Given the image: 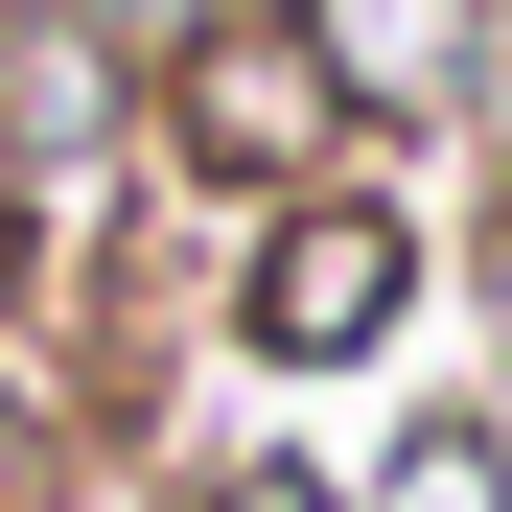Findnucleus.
Masks as SVG:
<instances>
[{
    "mask_svg": "<svg viewBox=\"0 0 512 512\" xmlns=\"http://www.w3.org/2000/svg\"><path fill=\"white\" fill-rule=\"evenodd\" d=\"M280 24L326 47V94H350L373 163H443L466 94H489V0H280Z\"/></svg>",
    "mask_w": 512,
    "mask_h": 512,
    "instance_id": "4",
    "label": "nucleus"
},
{
    "mask_svg": "<svg viewBox=\"0 0 512 512\" xmlns=\"http://www.w3.org/2000/svg\"><path fill=\"white\" fill-rule=\"evenodd\" d=\"M117 24H140V210L233 233V210L326 187V163H373L350 94H326V47L280 24V0H117Z\"/></svg>",
    "mask_w": 512,
    "mask_h": 512,
    "instance_id": "2",
    "label": "nucleus"
},
{
    "mask_svg": "<svg viewBox=\"0 0 512 512\" xmlns=\"http://www.w3.org/2000/svg\"><path fill=\"white\" fill-rule=\"evenodd\" d=\"M0 210L140 233V24L117 0H0Z\"/></svg>",
    "mask_w": 512,
    "mask_h": 512,
    "instance_id": "3",
    "label": "nucleus"
},
{
    "mask_svg": "<svg viewBox=\"0 0 512 512\" xmlns=\"http://www.w3.org/2000/svg\"><path fill=\"white\" fill-rule=\"evenodd\" d=\"M70 512H94V489H70Z\"/></svg>",
    "mask_w": 512,
    "mask_h": 512,
    "instance_id": "8",
    "label": "nucleus"
},
{
    "mask_svg": "<svg viewBox=\"0 0 512 512\" xmlns=\"http://www.w3.org/2000/svg\"><path fill=\"white\" fill-rule=\"evenodd\" d=\"M350 512H512V396H396Z\"/></svg>",
    "mask_w": 512,
    "mask_h": 512,
    "instance_id": "5",
    "label": "nucleus"
},
{
    "mask_svg": "<svg viewBox=\"0 0 512 512\" xmlns=\"http://www.w3.org/2000/svg\"><path fill=\"white\" fill-rule=\"evenodd\" d=\"M419 303H443V187H419V163H326V187H280V210L210 233V350L280 373V396L396 373Z\"/></svg>",
    "mask_w": 512,
    "mask_h": 512,
    "instance_id": "1",
    "label": "nucleus"
},
{
    "mask_svg": "<svg viewBox=\"0 0 512 512\" xmlns=\"http://www.w3.org/2000/svg\"><path fill=\"white\" fill-rule=\"evenodd\" d=\"M489 24H512V0H489Z\"/></svg>",
    "mask_w": 512,
    "mask_h": 512,
    "instance_id": "7",
    "label": "nucleus"
},
{
    "mask_svg": "<svg viewBox=\"0 0 512 512\" xmlns=\"http://www.w3.org/2000/svg\"><path fill=\"white\" fill-rule=\"evenodd\" d=\"M140 512H350V466L280 443V419H210V443H163V466H140Z\"/></svg>",
    "mask_w": 512,
    "mask_h": 512,
    "instance_id": "6",
    "label": "nucleus"
}]
</instances>
